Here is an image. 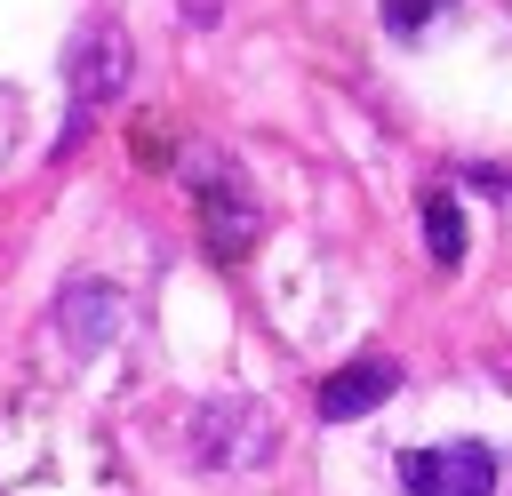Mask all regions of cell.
<instances>
[{"instance_id":"cell-4","label":"cell","mask_w":512,"mask_h":496,"mask_svg":"<svg viewBox=\"0 0 512 496\" xmlns=\"http://www.w3.org/2000/svg\"><path fill=\"white\" fill-rule=\"evenodd\" d=\"M56 328H64L72 352H104V344L120 336V288H104V280H72L64 304H56Z\"/></svg>"},{"instance_id":"cell-3","label":"cell","mask_w":512,"mask_h":496,"mask_svg":"<svg viewBox=\"0 0 512 496\" xmlns=\"http://www.w3.org/2000/svg\"><path fill=\"white\" fill-rule=\"evenodd\" d=\"M400 488H408V496H496V456H488L480 440L408 448V456H400Z\"/></svg>"},{"instance_id":"cell-7","label":"cell","mask_w":512,"mask_h":496,"mask_svg":"<svg viewBox=\"0 0 512 496\" xmlns=\"http://www.w3.org/2000/svg\"><path fill=\"white\" fill-rule=\"evenodd\" d=\"M440 8H448V0H384V32H392V40H416V32L440 24Z\"/></svg>"},{"instance_id":"cell-1","label":"cell","mask_w":512,"mask_h":496,"mask_svg":"<svg viewBox=\"0 0 512 496\" xmlns=\"http://www.w3.org/2000/svg\"><path fill=\"white\" fill-rule=\"evenodd\" d=\"M64 72H72V136H80V120L128 88V72H136V48H128V32H120L112 16H96V24H80V32H72V56H64Z\"/></svg>"},{"instance_id":"cell-5","label":"cell","mask_w":512,"mask_h":496,"mask_svg":"<svg viewBox=\"0 0 512 496\" xmlns=\"http://www.w3.org/2000/svg\"><path fill=\"white\" fill-rule=\"evenodd\" d=\"M392 392H400V368H392V360H352V368H336V376L320 384V416H328V424H344V416L384 408Z\"/></svg>"},{"instance_id":"cell-6","label":"cell","mask_w":512,"mask_h":496,"mask_svg":"<svg viewBox=\"0 0 512 496\" xmlns=\"http://www.w3.org/2000/svg\"><path fill=\"white\" fill-rule=\"evenodd\" d=\"M424 248H432V264H464V216L448 192H424Z\"/></svg>"},{"instance_id":"cell-2","label":"cell","mask_w":512,"mask_h":496,"mask_svg":"<svg viewBox=\"0 0 512 496\" xmlns=\"http://www.w3.org/2000/svg\"><path fill=\"white\" fill-rule=\"evenodd\" d=\"M192 456H200L208 472H224V464H264V456H272V416H264L256 400L224 392V400H208V408L192 416Z\"/></svg>"}]
</instances>
